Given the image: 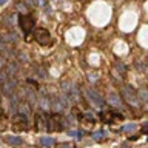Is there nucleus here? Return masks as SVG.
<instances>
[{
  "label": "nucleus",
  "instance_id": "nucleus-21",
  "mask_svg": "<svg viewBox=\"0 0 148 148\" xmlns=\"http://www.w3.org/2000/svg\"><path fill=\"white\" fill-rule=\"evenodd\" d=\"M37 3H39V5H40V6H42V5H43V3H45V0H37Z\"/></svg>",
  "mask_w": 148,
  "mask_h": 148
},
{
  "label": "nucleus",
  "instance_id": "nucleus-2",
  "mask_svg": "<svg viewBox=\"0 0 148 148\" xmlns=\"http://www.w3.org/2000/svg\"><path fill=\"white\" fill-rule=\"evenodd\" d=\"M120 96H122V99L127 102L128 105L136 106V108H137L139 105H140V100H139V97H137V91L134 90L133 86L123 85L122 90H120Z\"/></svg>",
  "mask_w": 148,
  "mask_h": 148
},
{
  "label": "nucleus",
  "instance_id": "nucleus-17",
  "mask_svg": "<svg viewBox=\"0 0 148 148\" xmlns=\"http://www.w3.org/2000/svg\"><path fill=\"white\" fill-rule=\"evenodd\" d=\"M105 131L103 130H99V131H94L92 133V139H94V140H103V136H105Z\"/></svg>",
  "mask_w": 148,
  "mask_h": 148
},
{
  "label": "nucleus",
  "instance_id": "nucleus-20",
  "mask_svg": "<svg viewBox=\"0 0 148 148\" xmlns=\"http://www.w3.org/2000/svg\"><path fill=\"white\" fill-rule=\"evenodd\" d=\"M125 133H128V131H133V130H136V123H128V125H125V127L122 128Z\"/></svg>",
  "mask_w": 148,
  "mask_h": 148
},
{
  "label": "nucleus",
  "instance_id": "nucleus-7",
  "mask_svg": "<svg viewBox=\"0 0 148 148\" xmlns=\"http://www.w3.org/2000/svg\"><path fill=\"white\" fill-rule=\"evenodd\" d=\"M62 90L65 91V97H69L73 102H79V94H77L76 85H73L69 82H65V83H62Z\"/></svg>",
  "mask_w": 148,
  "mask_h": 148
},
{
  "label": "nucleus",
  "instance_id": "nucleus-6",
  "mask_svg": "<svg viewBox=\"0 0 148 148\" xmlns=\"http://www.w3.org/2000/svg\"><path fill=\"white\" fill-rule=\"evenodd\" d=\"M12 128L17 131H26L28 130V117L25 114L16 113L12 117Z\"/></svg>",
  "mask_w": 148,
  "mask_h": 148
},
{
  "label": "nucleus",
  "instance_id": "nucleus-3",
  "mask_svg": "<svg viewBox=\"0 0 148 148\" xmlns=\"http://www.w3.org/2000/svg\"><path fill=\"white\" fill-rule=\"evenodd\" d=\"M83 96H85V99H86V102L88 103H91L94 108H100V106H103V103H105V100L100 97V94H97L96 91H92V90H90V88H83Z\"/></svg>",
  "mask_w": 148,
  "mask_h": 148
},
{
  "label": "nucleus",
  "instance_id": "nucleus-22",
  "mask_svg": "<svg viewBox=\"0 0 148 148\" xmlns=\"http://www.w3.org/2000/svg\"><path fill=\"white\" fill-rule=\"evenodd\" d=\"M6 2H8V0H0V6H2V5H5Z\"/></svg>",
  "mask_w": 148,
  "mask_h": 148
},
{
  "label": "nucleus",
  "instance_id": "nucleus-18",
  "mask_svg": "<svg viewBox=\"0 0 148 148\" xmlns=\"http://www.w3.org/2000/svg\"><path fill=\"white\" fill-rule=\"evenodd\" d=\"M137 97L140 102H147V88H142L140 91H137Z\"/></svg>",
  "mask_w": 148,
  "mask_h": 148
},
{
  "label": "nucleus",
  "instance_id": "nucleus-10",
  "mask_svg": "<svg viewBox=\"0 0 148 148\" xmlns=\"http://www.w3.org/2000/svg\"><path fill=\"white\" fill-rule=\"evenodd\" d=\"M46 113H40L36 116V128L37 130H46Z\"/></svg>",
  "mask_w": 148,
  "mask_h": 148
},
{
  "label": "nucleus",
  "instance_id": "nucleus-14",
  "mask_svg": "<svg viewBox=\"0 0 148 148\" xmlns=\"http://www.w3.org/2000/svg\"><path fill=\"white\" fill-rule=\"evenodd\" d=\"M5 140H6V143H9V145H22L23 143V140L17 136H6Z\"/></svg>",
  "mask_w": 148,
  "mask_h": 148
},
{
  "label": "nucleus",
  "instance_id": "nucleus-15",
  "mask_svg": "<svg viewBox=\"0 0 148 148\" xmlns=\"http://www.w3.org/2000/svg\"><path fill=\"white\" fill-rule=\"evenodd\" d=\"M3 40H5V42H9V43H11V42H14V43H16L18 39H17V34H16V32H8V34L3 37Z\"/></svg>",
  "mask_w": 148,
  "mask_h": 148
},
{
  "label": "nucleus",
  "instance_id": "nucleus-8",
  "mask_svg": "<svg viewBox=\"0 0 148 148\" xmlns=\"http://www.w3.org/2000/svg\"><path fill=\"white\" fill-rule=\"evenodd\" d=\"M108 102H110L111 106H114V108H117V110L123 108V103H122V100H120L119 94H117V92H114V91H111L108 94Z\"/></svg>",
  "mask_w": 148,
  "mask_h": 148
},
{
  "label": "nucleus",
  "instance_id": "nucleus-16",
  "mask_svg": "<svg viewBox=\"0 0 148 148\" xmlns=\"http://www.w3.org/2000/svg\"><path fill=\"white\" fill-rule=\"evenodd\" d=\"M68 136H71V137H74V139H77V140H80L82 136H83V133L79 131V130H69V131H68Z\"/></svg>",
  "mask_w": 148,
  "mask_h": 148
},
{
  "label": "nucleus",
  "instance_id": "nucleus-5",
  "mask_svg": "<svg viewBox=\"0 0 148 148\" xmlns=\"http://www.w3.org/2000/svg\"><path fill=\"white\" fill-rule=\"evenodd\" d=\"M34 39L39 45H43V46L51 43V34L45 28H37V29H34Z\"/></svg>",
  "mask_w": 148,
  "mask_h": 148
},
{
  "label": "nucleus",
  "instance_id": "nucleus-19",
  "mask_svg": "<svg viewBox=\"0 0 148 148\" xmlns=\"http://www.w3.org/2000/svg\"><path fill=\"white\" fill-rule=\"evenodd\" d=\"M6 127H8L6 125V117H5L3 114H0V131H3Z\"/></svg>",
  "mask_w": 148,
  "mask_h": 148
},
{
  "label": "nucleus",
  "instance_id": "nucleus-9",
  "mask_svg": "<svg viewBox=\"0 0 148 148\" xmlns=\"http://www.w3.org/2000/svg\"><path fill=\"white\" fill-rule=\"evenodd\" d=\"M16 113H20V114H25V116H28V114L31 113V106H29V103H28L26 100L18 102L17 106H16Z\"/></svg>",
  "mask_w": 148,
  "mask_h": 148
},
{
  "label": "nucleus",
  "instance_id": "nucleus-1",
  "mask_svg": "<svg viewBox=\"0 0 148 148\" xmlns=\"http://www.w3.org/2000/svg\"><path fill=\"white\" fill-rule=\"evenodd\" d=\"M68 125V120L62 117L60 113H53L46 116V131H62Z\"/></svg>",
  "mask_w": 148,
  "mask_h": 148
},
{
  "label": "nucleus",
  "instance_id": "nucleus-12",
  "mask_svg": "<svg viewBox=\"0 0 148 148\" xmlns=\"http://www.w3.org/2000/svg\"><path fill=\"white\" fill-rule=\"evenodd\" d=\"M120 117H122V116L114 113V111H103V113H102V119H103L105 122H113L114 119H120Z\"/></svg>",
  "mask_w": 148,
  "mask_h": 148
},
{
  "label": "nucleus",
  "instance_id": "nucleus-4",
  "mask_svg": "<svg viewBox=\"0 0 148 148\" xmlns=\"http://www.w3.org/2000/svg\"><path fill=\"white\" fill-rule=\"evenodd\" d=\"M18 25H20L22 31L25 32V34H29V32L34 29V18H32L29 14H20L18 16Z\"/></svg>",
  "mask_w": 148,
  "mask_h": 148
},
{
  "label": "nucleus",
  "instance_id": "nucleus-11",
  "mask_svg": "<svg viewBox=\"0 0 148 148\" xmlns=\"http://www.w3.org/2000/svg\"><path fill=\"white\" fill-rule=\"evenodd\" d=\"M14 90H16V80H12V79H8V80L3 82L2 91L5 92V94H11Z\"/></svg>",
  "mask_w": 148,
  "mask_h": 148
},
{
  "label": "nucleus",
  "instance_id": "nucleus-13",
  "mask_svg": "<svg viewBox=\"0 0 148 148\" xmlns=\"http://www.w3.org/2000/svg\"><path fill=\"white\" fill-rule=\"evenodd\" d=\"M39 143L42 147H53V145H56V140H54V137H51V136H43V137H40Z\"/></svg>",
  "mask_w": 148,
  "mask_h": 148
}]
</instances>
